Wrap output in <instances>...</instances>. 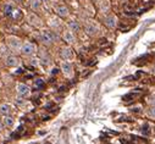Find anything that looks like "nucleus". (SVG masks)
I'll list each match as a JSON object with an SVG mask.
<instances>
[{
	"label": "nucleus",
	"instance_id": "obj_1",
	"mask_svg": "<svg viewBox=\"0 0 155 144\" xmlns=\"http://www.w3.org/2000/svg\"><path fill=\"white\" fill-rule=\"evenodd\" d=\"M41 42L45 45H51L56 39H58V35L53 32V31H43L41 33V37H39Z\"/></svg>",
	"mask_w": 155,
	"mask_h": 144
},
{
	"label": "nucleus",
	"instance_id": "obj_2",
	"mask_svg": "<svg viewBox=\"0 0 155 144\" xmlns=\"http://www.w3.org/2000/svg\"><path fill=\"white\" fill-rule=\"evenodd\" d=\"M37 51V45L34 43H31V42H26L22 44V48H21V54L25 55V56H31L33 54H35Z\"/></svg>",
	"mask_w": 155,
	"mask_h": 144
},
{
	"label": "nucleus",
	"instance_id": "obj_3",
	"mask_svg": "<svg viewBox=\"0 0 155 144\" xmlns=\"http://www.w3.org/2000/svg\"><path fill=\"white\" fill-rule=\"evenodd\" d=\"M61 72L65 75V77H67V78H71V77H73V65L70 62V61H62L61 62Z\"/></svg>",
	"mask_w": 155,
	"mask_h": 144
},
{
	"label": "nucleus",
	"instance_id": "obj_4",
	"mask_svg": "<svg viewBox=\"0 0 155 144\" xmlns=\"http://www.w3.org/2000/svg\"><path fill=\"white\" fill-rule=\"evenodd\" d=\"M117 22H119V20H117V17H116L115 15H107L105 18H104V23H105V26L107 27V28H110V29H114V28H116L117 27Z\"/></svg>",
	"mask_w": 155,
	"mask_h": 144
},
{
	"label": "nucleus",
	"instance_id": "obj_5",
	"mask_svg": "<svg viewBox=\"0 0 155 144\" xmlns=\"http://www.w3.org/2000/svg\"><path fill=\"white\" fill-rule=\"evenodd\" d=\"M60 56H61V59L62 60H65V61H70V60H72L73 59V50L70 48V47H62L61 49H60Z\"/></svg>",
	"mask_w": 155,
	"mask_h": 144
},
{
	"label": "nucleus",
	"instance_id": "obj_6",
	"mask_svg": "<svg viewBox=\"0 0 155 144\" xmlns=\"http://www.w3.org/2000/svg\"><path fill=\"white\" fill-rule=\"evenodd\" d=\"M6 43H8V45L10 47L11 50H18V49L21 50V48H22L21 41L18 38H16V37H9L6 39Z\"/></svg>",
	"mask_w": 155,
	"mask_h": 144
},
{
	"label": "nucleus",
	"instance_id": "obj_7",
	"mask_svg": "<svg viewBox=\"0 0 155 144\" xmlns=\"http://www.w3.org/2000/svg\"><path fill=\"white\" fill-rule=\"evenodd\" d=\"M16 92H17V95H18V97H22V98H27V97H29V94H31L29 87L26 86V84H23V83L17 84Z\"/></svg>",
	"mask_w": 155,
	"mask_h": 144
},
{
	"label": "nucleus",
	"instance_id": "obj_8",
	"mask_svg": "<svg viewBox=\"0 0 155 144\" xmlns=\"http://www.w3.org/2000/svg\"><path fill=\"white\" fill-rule=\"evenodd\" d=\"M84 31H86V33L88 34V35H95L97 33H98V31H99V28H98V26L94 23V22H92V21H88L86 25H84Z\"/></svg>",
	"mask_w": 155,
	"mask_h": 144
},
{
	"label": "nucleus",
	"instance_id": "obj_9",
	"mask_svg": "<svg viewBox=\"0 0 155 144\" xmlns=\"http://www.w3.org/2000/svg\"><path fill=\"white\" fill-rule=\"evenodd\" d=\"M54 11H55V14H56L59 17H62V18L67 17V16H68V14H70L68 8H67V6H65V5H56V6H55V9H54Z\"/></svg>",
	"mask_w": 155,
	"mask_h": 144
},
{
	"label": "nucleus",
	"instance_id": "obj_10",
	"mask_svg": "<svg viewBox=\"0 0 155 144\" xmlns=\"http://www.w3.org/2000/svg\"><path fill=\"white\" fill-rule=\"evenodd\" d=\"M62 38H64V41H65L67 44H74V43H76V37H74L73 32L70 31V29L64 31V33H62Z\"/></svg>",
	"mask_w": 155,
	"mask_h": 144
},
{
	"label": "nucleus",
	"instance_id": "obj_11",
	"mask_svg": "<svg viewBox=\"0 0 155 144\" xmlns=\"http://www.w3.org/2000/svg\"><path fill=\"white\" fill-rule=\"evenodd\" d=\"M20 64V59L15 55H9L5 57V65L8 67H16Z\"/></svg>",
	"mask_w": 155,
	"mask_h": 144
},
{
	"label": "nucleus",
	"instance_id": "obj_12",
	"mask_svg": "<svg viewBox=\"0 0 155 144\" xmlns=\"http://www.w3.org/2000/svg\"><path fill=\"white\" fill-rule=\"evenodd\" d=\"M67 27L72 32H80L81 31V23L78 21H76V20H70L67 22Z\"/></svg>",
	"mask_w": 155,
	"mask_h": 144
},
{
	"label": "nucleus",
	"instance_id": "obj_13",
	"mask_svg": "<svg viewBox=\"0 0 155 144\" xmlns=\"http://www.w3.org/2000/svg\"><path fill=\"white\" fill-rule=\"evenodd\" d=\"M145 115H147V117L155 120V105H149V107L145 110Z\"/></svg>",
	"mask_w": 155,
	"mask_h": 144
},
{
	"label": "nucleus",
	"instance_id": "obj_14",
	"mask_svg": "<svg viewBox=\"0 0 155 144\" xmlns=\"http://www.w3.org/2000/svg\"><path fill=\"white\" fill-rule=\"evenodd\" d=\"M28 20H29V22H31L32 25H34V26H37V27H39V26L42 25V21L39 20V17H38V16H35L34 14H32V15H29V17H28Z\"/></svg>",
	"mask_w": 155,
	"mask_h": 144
},
{
	"label": "nucleus",
	"instance_id": "obj_15",
	"mask_svg": "<svg viewBox=\"0 0 155 144\" xmlns=\"http://www.w3.org/2000/svg\"><path fill=\"white\" fill-rule=\"evenodd\" d=\"M14 10H15V8L12 5H10V4H8V5L4 6V15L6 17H11L12 14H14Z\"/></svg>",
	"mask_w": 155,
	"mask_h": 144
},
{
	"label": "nucleus",
	"instance_id": "obj_16",
	"mask_svg": "<svg viewBox=\"0 0 155 144\" xmlns=\"http://www.w3.org/2000/svg\"><path fill=\"white\" fill-rule=\"evenodd\" d=\"M11 111V106L9 104H3L0 105V113H2L3 115H9Z\"/></svg>",
	"mask_w": 155,
	"mask_h": 144
},
{
	"label": "nucleus",
	"instance_id": "obj_17",
	"mask_svg": "<svg viewBox=\"0 0 155 144\" xmlns=\"http://www.w3.org/2000/svg\"><path fill=\"white\" fill-rule=\"evenodd\" d=\"M41 5H42V2L41 0H31V9L33 11H37L41 9Z\"/></svg>",
	"mask_w": 155,
	"mask_h": 144
},
{
	"label": "nucleus",
	"instance_id": "obj_18",
	"mask_svg": "<svg viewBox=\"0 0 155 144\" xmlns=\"http://www.w3.org/2000/svg\"><path fill=\"white\" fill-rule=\"evenodd\" d=\"M3 122H4V125H5L6 127H11V126H14V119H12L11 116H9V115H4Z\"/></svg>",
	"mask_w": 155,
	"mask_h": 144
},
{
	"label": "nucleus",
	"instance_id": "obj_19",
	"mask_svg": "<svg viewBox=\"0 0 155 144\" xmlns=\"http://www.w3.org/2000/svg\"><path fill=\"white\" fill-rule=\"evenodd\" d=\"M11 18H14V20H21L22 18V11L20 9H15Z\"/></svg>",
	"mask_w": 155,
	"mask_h": 144
},
{
	"label": "nucleus",
	"instance_id": "obj_20",
	"mask_svg": "<svg viewBox=\"0 0 155 144\" xmlns=\"http://www.w3.org/2000/svg\"><path fill=\"white\" fill-rule=\"evenodd\" d=\"M34 87H35V88H38V89L43 88V87H44V81H43V80H41V78H38V80L34 82Z\"/></svg>",
	"mask_w": 155,
	"mask_h": 144
},
{
	"label": "nucleus",
	"instance_id": "obj_21",
	"mask_svg": "<svg viewBox=\"0 0 155 144\" xmlns=\"http://www.w3.org/2000/svg\"><path fill=\"white\" fill-rule=\"evenodd\" d=\"M147 103H149V105H155V95H150L149 98H147Z\"/></svg>",
	"mask_w": 155,
	"mask_h": 144
},
{
	"label": "nucleus",
	"instance_id": "obj_22",
	"mask_svg": "<svg viewBox=\"0 0 155 144\" xmlns=\"http://www.w3.org/2000/svg\"><path fill=\"white\" fill-rule=\"evenodd\" d=\"M22 72H23V68H22V67H18L17 71H15V74H16V75H20V74H22Z\"/></svg>",
	"mask_w": 155,
	"mask_h": 144
},
{
	"label": "nucleus",
	"instance_id": "obj_23",
	"mask_svg": "<svg viewBox=\"0 0 155 144\" xmlns=\"http://www.w3.org/2000/svg\"><path fill=\"white\" fill-rule=\"evenodd\" d=\"M58 71H59V70H58L56 67H55V68H53V71H51V75H56V74H58Z\"/></svg>",
	"mask_w": 155,
	"mask_h": 144
},
{
	"label": "nucleus",
	"instance_id": "obj_24",
	"mask_svg": "<svg viewBox=\"0 0 155 144\" xmlns=\"http://www.w3.org/2000/svg\"><path fill=\"white\" fill-rule=\"evenodd\" d=\"M5 125H4V122H0V131H2L3 129V127H4Z\"/></svg>",
	"mask_w": 155,
	"mask_h": 144
},
{
	"label": "nucleus",
	"instance_id": "obj_25",
	"mask_svg": "<svg viewBox=\"0 0 155 144\" xmlns=\"http://www.w3.org/2000/svg\"><path fill=\"white\" fill-rule=\"evenodd\" d=\"M151 72H153V74L155 75V65H153V67H151Z\"/></svg>",
	"mask_w": 155,
	"mask_h": 144
},
{
	"label": "nucleus",
	"instance_id": "obj_26",
	"mask_svg": "<svg viewBox=\"0 0 155 144\" xmlns=\"http://www.w3.org/2000/svg\"><path fill=\"white\" fill-rule=\"evenodd\" d=\"M15 2H23V0H15Z\"/></svg>",
	"mask_w": 155,
	"mask_h": 144
},
{
	"label": "nucleus",
	"instance_id": "obj_27",
	"mask_svg": "<svg viewBox=\"0 0 155 144\" xmlns=\"http://www.w3.org/2000/svg\"><path fill=\"white\" fill-rule=\"evenodd\" d=\"M122 2H128V0H122Z\"/></svg>",
	"mask_w": 155,
	"mask_h": 144
},
{
	"label": "nucleus",
	"instance_id": "obj_28",
	"mask_svg": "<svg viewBox=\"0 0 155 144\" xmlns=\"http://www.w3.org/2000/svg\"><path fill=\"white\" fill-rule=\"evenodd\" d=\"M153 144H155V140H154V142H153Z\"/></svg>",
	"mask_w": 155,
	"mask_h": 144
},
{
	"label": "nucleus",
	"instance_id": "obj_29",
	"mask_svg": "<svg viewBox=\"0 0 155 144\" xmlns=\"http://www.w3.org/2000/svg\"><path fill=\"white\" fill-rule=\"evenodd\" d=\"M0 86H2V82H0Z\"/></svg>",
	"mask_w": 155,
	"mask_h": 144
},
{
	"label": "nucleus",
	"instance_id": "obj_30",
	"mask_svg": "<svg viewBox=\"0 0 155 144\" xmlns=\"http://www.w3.org/2000/svg\"><path fill=\"white\" fill-rule=\"evenodd\" d=\"M154 129H155V126H154Z\"/></svg>",
	"mask_w": 155,
	"mask_h": 144
}]
</instances>
